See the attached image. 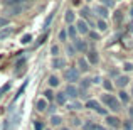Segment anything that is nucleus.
I'll use <instances>...</instances> for the list:
<instances>
[{
	"label": "nucleus",
	"instance_id": "obj_1",
	"mask_svg": "<svg viewBox=\"0 0 133 130\" xmlns=\"http://www.w3.org/2000/svg\"><path fill=\"white\" fill-rule=\"evenodd\" d=\"M103 101L106 103V107L110 108V110H113V112H120L121 110V108H120V101H118L113 95H104Z\"/></svg>",
	"mask_w": 133,
	"mask_h": 130
},
{
	"label": "nucleus",
	"instance_id": "obj_2",
	"mask_svg": "<svg viewBox=\"0 0 133 130\" xmlns=\"http://www.w3.org/2000/svg\"><path fill=\"white\" fill-rule=\"evenodd\" d=\"M86 108H89V110H96L99 115H106V110L101 108L99 103H98L96 100H88V101H86Z\"/></svg>",
	"mask_w": 133,
	"mask_h": 130
},
{
	"label": "nucleus",
	"instance_id": "obj_3",
	"mask_svg": "<svg viewBox=\"0 0 133 130\" xmlns=\"http://www.w3.org/2000/svg\"><path fill=\"white\" fill-rule=\"evenodd\" d=\"M66 79H68V81H71V83H74V81H78L79 79V71L76 68H69L68 71H66Z\"/></svg>",
	"mask_w": 133,
	"mask_h": 130
},
{
	"label": "nucleus",
	"instance_id": "obj_4",
	"mask_svg": "<svg viewBox=\"0 0 133 130\" xmlns=\"http://www.w3.org/2000/svg\"><path fill=\"white\" fill-rule=\"evenodd\" d=\"M76 29H78L79 34H89V27H88V24H86V20H83V19L76 24Z\"/></svg>",
	"mask_w": 133,
	"mask_h": 130
},
{
	"label": "nucleus",
	"instance_id": "obj_5",
	"mask_svg": "<svg viewBox=\"0 0 133 130\" xmlns=\"http://www.w3.org/2000/svg\"><path fill=\"white\" fill-rule=\"evenodd\" d=\"M64 93H66V96H69V98H78V93H79V91H78V88H76L74 85H68Z\"/></svg>",
	"mask_w": 133,
	"mask_h": 130
},
{
	"label": "nucleus",
	"instance_id": "obj_6",
	"mask_svg": "<svg viewBox=\"0 0 133 130\" xmlns=\"http://www.w3.org/2000/svg\"><path fill=\"white\" fill-rule=\"evenodd\" d=\"M94 14H98V15H99V19H103V20L110 15V14H108V10L104 9V7H101V5H96V7H94Z\"/></svg>",
	"mask_w": 133,
	"mask_h": 130
},
{
	"label": "nucleus",
	"instance_id": "obj_7",
	"mask_svg": "<svg viewBox=\"0 0 133 130\" xmlns=\"http://www.w3.org/2000/svg\"><path fill=\"white\" fill-rule=\"evenodd\" d=\"M83 128L84 130H106L104 127H101V125H98V123H93V122H86Z\"/></svg>",
	"mask_w": 133,
	"mask_h": 130
},
{
	"label": "nucleus",
	"instance_id": "obj_8",
	"mask_svg": "<svg viewBox=\"0 0 133 130\" xmlns=\"http://www.w3.org/2000/svg\"><path fill=\"white\" fill-rule=\"evenodd\" d=\"M12 32H14L12 27H5V29H0V41L7 39L9 36H12Z\"/></svg>",
	"mask_w": 133,
	"mask_h": 130
},
{
	"label": "nucleus",
	"instance_id": "obj_9",
	"mask_svg": "<svg viewBox=\"0 0 133 130\" xmlns=\"http://www.w3.org/2000/svg\"><path fill=\"white\" fill-rule=\"evenodd\" d=\"M52 66H54L56 69L64 68V66H66V59H62V58H54V61H52Z\"/></svg>",
	"mask_w": 133,
	"mask_h": 130
},
{
	"label": "nucleus",
	"instance_id": "obj_10",
	"mask_svg": "<svg viewBox=\"0 0 133 130\" xmlns=\"http://www.w3.org/2000/svg\"><path fill=\"white\" fill-rule=\"evenodd\" d=\"M106 122H108V125H110V127H113V128H118V127H120V120H118L116 117H108Z\"/></svg>",
	"mask_w": 133,
	"mask_h": 130
},
{
	"label": "nucleus",
	"instance_id": "obj_11",
	"mask_svg": "<svg viewBox=\"0 0 133 130\" xmlns=\"http://www.w3.org/2000/svg\"><path fill=\"white\" fill-rule=\"evenodd\" d=\"M37 110H39V112H45V110H47V100H45V98H41V100L37 101Z\"/></svg>",
	"mask_w": 133,
	"mask_h": 130
},
{
	"label": "nucleus",
	"instance_id": "obj_12",
	"mask_svg": "<svg viewBox=\"0 0 133 130\" xmlns=\"http://www.w3.org/2000/svg\"><path fill=\"white\" fill-rule=\"evenodd\" d=\"M68 36L71 37L72 41H76V36H78V29H76V26H69L68 27Z\"/></svg>",
	"mask_w": 133,
	"mask_h": 130
},
{
	"label": "nucleus",
	"instance_id": "obj_13",
	"mask_svg": "<svg viewBox=\"0 0 133 130\" xmlns=\"http://www.w3.org/2000/svg\"><path fill=\"white\" fill-rule=\"evenodd\" d=\"M74 46H76V49H78V51H86V49H88V44H86L84 41H79V39L74 41Z\"/></svg>",
	"mask_w": 133,
	"mask_h": 130
},
{
	"label": "nucleus",
	"instance_id": "obj_14",
	"mask_svg": "<svg viewBox=\"0 0 133 130\" xmlns=\"http://www.w3.org/2000/svg\"><path fill=\"white\" fill-rule=\"evenodd\" d=\"M88 61L91 63V64H96V63H98V54H96V51H89V52H88Z\"/></svg>",
	"mask_w": 133,
	"mask_h": 130
},
{
	"label": "nucleus",
	"instance_id": "obj_15",
	"mask_svg": "<svg viewBox=\"0 0 133 130\" xmlns=\"http://www.w3.org/2000/svg\"><path fill=\"white\" fill-rule=\"evenodd\" d=\"M78 64H79V68H81L83 71H88V69H89V63H88V59H84V58L79 59Z\"/></svg>",
	"mask_w": 133,
	"mask_h": 130
},
{
	"label": "nucleus",
	"instance_id": "obj_16",
	"mask_svg": "<svg viewBox=\"0 0 133 130\" xmlns=\"http://www.w3.org/2000/svg\"><path fill=\"white\" fill-rule=\"evenodd\" d=\"M64 19H66V22L71 26V24L74 22V12H72V10H68V12H66V15H64Z\"/></svg>",
	"mask_w": 133,
	"mask_h": 130
},
{
	"label": "nucleus",
	"instance_id": "obj_17",
	"mask_svg": "<svg viewBox=\"0 0 133 130\" xmlns=\"http://www.w3.org/2000/svg\"><path fill=\"white\" fill-rule=\"evenodd\" d=\"M128 81H130V79H128L127 76H120V78L116 79V85L120 86V88H123V86H127V85H128Z\"/></svg>",
	"mask_w": 133,
	"mask_h": 130
},
{
	"label": "nucleus",
	"instance_id": "obj_18",
	"mask_svg": "<svg viewBox=\"0 0 133 130\" xmlns=\"http://www.w3.org/2000/svg\"><path fill=\"white\" fill-rule=\"evenodd\" d=\"M66 100H68V96H66V93H57V96H56V101H57L59 105H64Z\"/></svg>",
	"mask_w": 133,
	"mask_h": 130
},
{
	"label": "nucleus",
	"instance_id": "obj_19",
	"mask_svg": "<svg viewBox=\"0 0 133 130\" xmlns=\"http://www.w3.org/2000/svg\"><path fill=\"white\" fill-rule=\"evenodd\" d=\"M20 12H22V7H20V3H19V5H14L12 9L9 10L10 15H17V14H20Z\"/></svg>",
	"mask_w": 133,
	"mask_h": 130
},
{
	"label": "nucleus",
	"instance_id": "obj_20",
	"mask_svg": "<svg viewBox=\"0 0 133 130\" xmlns=\"http://www.w3.org/2000/svg\"><path fill=\"white\" fill-rule=\"evenodd\" d=\"M51 123L52 125H61L62 123V118L59 117V115H52V117H51Z\"/></svg>",
	"mask_w": 133,
	"mask_h": 130
},
{
	"label": "nucleus",
	"instance_id": "obj_21",
	"mask_svg": "<svg viewBox=\"0 0 133 130\" xmlns=\"http://www.w3.org/2000/svg\"><path fill=\"white\" fill-rule=\"evenodd\" d=\"M59 85V78L57 76H51L49 78V86H57Z\"/></svg>",
	"mask_w": 133,
	"mask_h": 130
},
{
	"label": "nucleus",
	"instance_id": "obj_22",
	"mask_svg": "<svg viewBox=\"0 0 133 130\" xmlns=\"http://www.w3.org/2000/svg\"><path fill=\"white\" fill-rule=\"evenodd\" d=\"M68 108H69V110H79V108H83V107H81V103L74 101V103H69V105H68Z\"/></svg>",
	"mask_w": 133,
	"mask_h": 130
},
{
	"label": "nucleus",
	"instance_id": "obj_23",
	"mask_svg": "<svg viewBox=\"0 0 133 130\" xmlns=\"http://www.w3.org/2000/svg\"><path fill=\"white\" fill-rule=\"evenodd\" d=\"M118 95H120V100L123 101V103H128V93H125V91L121 90V91H120Z\"/></svg>",
	"mask_w": 133,
	"mask_h": 130
},
{
	"label": "nucleus",
	"instance_id": "obj_24",
	"mask_svg": "<svg viewBox=\"0 0 133 130\" xmlns=\"http://www.w3.org/2000/svg\"><path fill=\"white\" fill-rule=\"evenodd\" d=\"M9 26V19L7 17H0V29H5Z\"/></svg>",
	"mask_w": 133,
	"mask_h": 130
},
{
	"label": "nucleus",
	"instance_id": "obj_25",
	"mask_svg": "<svg viewBox=\"0 0 133 130\" xmlns=\"http://www.w3.org/2000/svg\"><path fill=\"white\" fill-rule=\"evenodd\" d=\"M106 22H104V20L103 19H99V20H98V29H99V30H106Z\"/></svg>",
	"mask_w": 133,
	"mask_h": 130
},
{
	"label": "nucleus",
	"instance_id": "obj_26",
	"mask_svg": "<svg viewBox=\"0 0 133 130\" xmlns=\"http://www.w3.org/2000/svg\"><path fill=\"white\" fill-rule=\"evenodd\" d=\"M30 41H32V36H30V34H25V36L22 37V41H20V42H22V44H29Z\"/></svg>",
	"mask_w": 133,
	"mask_h": 130
},
{
	"label": "nucleus",
	"instance_id": "obj_27",
	"mask_svg": "<svg viewBox=\"0 0 133 130\" xmlns=\"http://www.w3.org/2000/svg\"><path fill=\"white\" fill-rule=\"evenodd\" d=\"M52 17H54V14H49V15H47V19H45V22H44V27H45V29H47V27H49V24H51Z\"/></svg>",
	"mask_w": 133,
	"mask_h": 130
},
{
	"label": "nucleus",
	"instance_id": "obj_28",
	"mask_svg": "<svg viewBox=\"0 0 133 130\" xmlns=\"http://www.w3.org/2000/svg\"><path fill=\"white\" fill-rule=\"evenodd\" d=\"M89 85H91V79H89V78H86V79H83V83H81V86H83V88H84V90H86V88H88Z\"/></svg>",
	"mask_w": 133,
	"mask_h": 130
},
{
	"label": "nucleus",
	"instance_id": "obj_29",
	"mask_svg": "<svg viewBox=\"0 0 133 130\" xmlns=\"http://www.w3.org/2000/svg\"><path fill=\"white\" fill-rule=\"evenodd\" d=\"M66 37H68V30H61V32H59V39L66 41Z\"/></svg>",
	"mask_w": 133,
	"mask_h": 130
},
{
	"label": "nucleus",
	"instance_id": "obj_30",
	"mask_svg": "<svg viewBox=\"0 0 133 130\" xmlns=\"http://www.w3.org/2000/svg\"><path fill=\"white\" fill-rule=\"evenodd\" d=\"M103 3H104L106 7H113V5H115V2H113V0H103Z\"/></svg>",
	"mask_w": 133,
	"mask_h": 130
},
{
	"label": "nucleus",
	"instance_id": "obj_31",
	"mask_svg": "<svg viewBox=\"0 0 133 130\" xmlns=\"http://www.w3.org/2000/svg\"><path fill=\"white\" fill-rule=\"evenodd\" d=\"M89 37H91V39H96V41L99 39V36H98L96 32H93V30H89Z\"/></svg>",
	"mask_w": 133,
	"mask_h": 130
},
{
	"label": "nucleus",
	"instance_id": "obj_32",
	"mask_svg": "<svg viewBox=\"0 0 133 130\" xmlns=\"http://www.w3.org/2000/svg\"><path fill=\"white\" fill-rule=\"evenodd\" d=\"M103 85H104V88H106V90H108V91H111V88H113V85H111V83H110V81H104V83H103Z\"/></svg>",
	"mask_w": 133,
	"mask_h": 130
},
{
	"label": "nucleus",
	"instance_id": "obj_33",
	"mask_svg": "<svg viewBox=\"0 0 133 130\" xmlns=\"http://www.w3.org/2000/svg\"><path fill=\"white\" fill-rule=\"evenodd\" d=\"M51 52H52V54H54V56H57V52H59V47H57V46H52Z\"/></svg>",
	"mask_w": 133,
	"mask_h": 130
},
{
	"label": "nucleus",
	"instance_id": "obj_34",
	"mask_svg": "<svg viewBox=\"0 0 133 130\" xmlns=\"http://www.w3.org/2000/svg\"><path fill=\"white\" fill-rule=\"evenodd\" d=\"M133 69V64L131 63H127V64H125V71H131Z\"/></svg>",
	"mask_w": 133,
	"mask_h": 130
},
{
	"label": "nucleus",
	"instance_id": "obj_35",
	"mask_svg": "<svg viewBox=\"0 0 133 130\" xmlns=\"http://www.w3.org/2000/svg\"><path fill=\"white\" fill-rule=\"evenodd\" d=\"M68 54H69V56L74 54V47H72V46H68Z\"/></svg>",
	"mask_w": 133,
	"mask_h": 130
},
{
	"label": "nucleus",
	"instance_id": "obj_36",
	"mask_svg": "<svg viewBox=\"0 0 133 130\" xmlns=\"http://www.w3.org/2000/svg\"><path fill=\"white\" fill-rule=\"evenodd\" d=\"M36 130H42V123L41 122H36Z\"/></svg>",
	"mask_w": 133,
	"mask_h": 130
},
{
	"label": "nucleus",
	"instance_id": "obj_37",
	"mask_svg": "<svg viewBox=\"0 0 133 130\" xmlns=\"http://www.w3.org/2000/svg\"><path fill=\"white\" fill-rule=\"evenodd\" d=\"M44 95H45V98H47V100H49V98H52V93H51V91H49V90H47V91H45V93H44Z\"/></svg>",
	"mask_w": 133,
	"mask_h": 130
},
{
	"label": "nucleus",
	"instance_id": "obj_38",
	"mask_svg": "<svg viewBox=\"0 0 133 130\" xmlns=\"http://www.w3.org/2000/svg\"><path fill=\"white\" fill-rule=\"evenodd\" d=\"M130 117L133 118V108H130Z\"/></svg>",
	"mask_w": 133,
	"mask_h": 130
},
{
	"label": "nucleus",
	"instance_id": "obj_39",
	"mask_svg": "<svg viewBox=\"0 0 133 130\" xmlns=\"http://www.w3.org/2000/svg\"><path fill=\"white\" fill-rule=\"evenodd\" d=\"M61 130H69V128H61Z\"/></svg>",
	"mask_w": 133,
	"mask_h": 130
},
{
	"label": "nucleus",
	"instance_id": "obj_40",
	"mask_svg": "<svg viewBox=\"0 0 133 130\" xmlns=\"http://www.w3.org/2000/svg\"><path fill=\"white\" fill-rule=\"evenodd\" d=\"M47 130H51V128H47Z\"/></svg>",
	"mask_w": 133,
	"mask_h": 130
}]
</instances>
